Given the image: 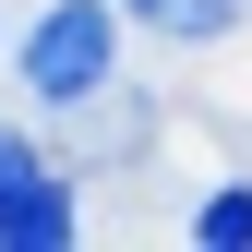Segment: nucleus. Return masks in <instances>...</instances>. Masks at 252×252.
I'll use <instances>...</instances> for the list:
<instances>
[{
    "instance_id": "nucleus-5",
    "label": "nucleus",
    "mask_w": 252,
    "mask_h": 252,
    "mask_svg": "<svg viewBox=\"0 0 252 252\" xmlns=\"http://www.w3.org/2000/svg\"><path fill=\"white\" fill-rule=\"evenodd\" d=\"M12 168H36V144H24V132H0V180H12Z\"/></svg>"
},
{
    "instance_id": "nucleus-3",
    "label": "nucleus",
    "mask_w": 252,
    "mask_h": 252,
    "mask_svg": "<svg viewBox=\"0 0 252 252\" xmlns=\"http://www.w3.org/2000/svg\"><path fill=\"white\" fill-rule=\"evenodd\" d=\"M120 12H144V24H168V36H216V24H228L240 0H120Z\"/></svg>"
},
{
    "instance_id": "nucleus-4",
    "label": "nucleus",
    "mask_w": 252,
    "mask_h": 252,
    "mask_svg": "<svg viewBox=\"0 0 252 252\" xmlns=\"http://www.w3.org/2000/svg\"><path fill=\"white\" fill-rule=\"evenodd\" d=\"M192 228H204V240H228V252H240V240H252V192H216V204L192 216Z\"/></svg>"
},
{
    "instance_id": "nucleus-2",
    "label": "nucleus",
    "mask_w": 252,
    "mask_h": 252,
    "mask_svg": "<svg viewBox=\"0 0 252 252\" xmlns=\"http://www.w3.org/2000/svg\"><path fill=\"white\" fill-rule=\"evenodd\" d=\"M0 240H24V252H60V240H72V192H60L48 156L0 180Z\"/></svg>"
},
{
    "instance_id": "nucleus-1",
    "label": "nucleus",
    "mask_w": 252,
    "mask_h": 252,
    "mask_svg": "<svg viewBox=\"0 0 252 252\" xmlns=\"http://www.w3.org/2000/svg\"><path fill=\"white\" fill-rule=\"evenodd\" d=\"M108 72H120V0H48L36 36H24V84L48 108H84Z\"/></svg>"
}]
</instances>
